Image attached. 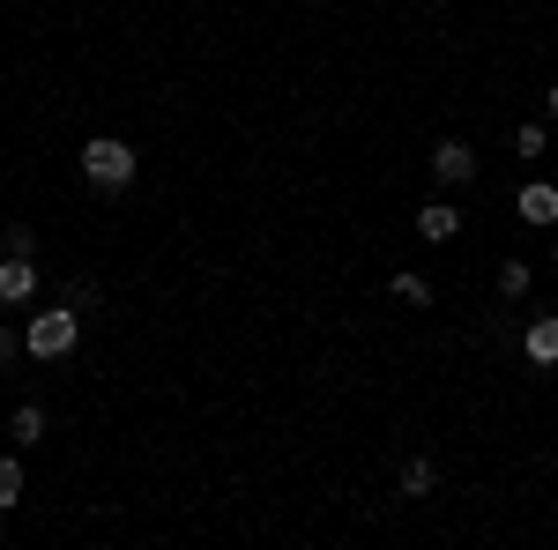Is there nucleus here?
Listing matches in <instances>:
<instances>
[{"label": "nucleus", "instance_id": "1a4fd4ad", "mask_svg": "<svg viewBox=\"0 0 558 550\" xmlns=\"http://www.w3.org/2000/svg\"><path fill=\"white\" fill-rule=\"evenodd\" d=\"M544 149H551V127H544V120H529V127H514V157H521V164H536Z\"/></svg>", "mask_w": 558, "mask_h": 550}, {"label": "nucleus", "instance_id": "9d476101", "mask_svg": "<svg viewBox=\"0 0 558 550\" xmlns=\"http://www.w3.org/2000/svg\"><path fill=\"white\" fill-rule=\"evenodd\" d=\"M402 491H410V499L439 491V462H425V454H417V462H402Z\"/></svg>", "mask_w": 558, "mask_h": 550}, {"label": "nucleus", "instance_id": "9b49d317", "mask_svg": "<svg viewBox=\"0 0 558 550\" xmlns=\"http://www.w3.org/2000/svg\"><path fill=\"white\" fill-rule=\"evenodd\" d=\"M529 283H536V276H529V260H499V297H529Z\"/></svg>", "mask_w": 558, "mask_h": 550}, {"label": "nucleus", "instance_id": "f3484780", "mask_svg": "<svg viewBox=\"0 0 558 550\" xmlns=\"http://www.w3.org/2000/svg\"><path fill=\"white\" fill-rule=\"evenodd\" d=\"M551 260H558V254H551Z\"/></svg>", "mask_w": 558, "mask_h": 550}, {"label": "nucleus", "instance_id": "6e6552de", "mask_svg": "<svg viewBox=\"0 0 558 550\" xmlns=\"http://www.w3.org/2000/svg\"><path fill=\"white\" fill-rule=\"evenodd\" d=\"M8 439H15V447H38V439H45V410H38V402H23V410L8 417Z\"/></svg>", "mask_w": 558, "mask_h": 550}, {"label": "nucleus", "instance_id": "0eeeda50", "mask_svg": "<svg viewBox=\"0 0 558 550\" xmlns=\"http://www.w3.org/2000/svg\"><path fill=\"white\" fill-rule=\"evenodd\" d=\"M521 350H529V365H544V372H551V365H558V313H551V320H529Z\"/></svg>", "mask_w": 558, "mask_h": 550}, {"label": "nucleus", "instance_id": "f257e3e1", "mask_svg": "<svg viewBox=\"0 0 558 550\" xmlns=\"http://www.w3.org/2000/svg\"><path fill=\"white\" fill-rule=\"evenodd\" d=\"M75 342H83V313H75L68 297H60V305H45V313H31V320H23V350H31L38 365H60V357H68Z\"/></svg>", "mask_w": 558, "mask_h": 550}, {"label": "nucleus", "instance_id": "39448f33", "mask_svg": "<svg viewBox=\"0 0 558 550\" xmlns=\"http://www.w3.org/2000/svg\"><path fill=\"white\" fill-rule=\"evenodd\" d=\"M514 209H521V223H536V231H551V223H558V186H551V179H529V186H521V201H514Z\"/></svg>", "mask_w": 558, "mask_h": 550}, {"label": "nucleus", "instance_id": "f8f14e48", "mask_svg": "<svg viewBox=\"0 0 558 550\" xmlns=\"http://www.w3.org/2000/svg\"><path fill=\"white\" fill-rule=\"evenodd\" d=\"M0 506H23V454H0Z\"/></svg>", "mask_w": 558, "mask_h": 550}, {"label": "nucleus", "instance_id": "423d86ee", "mask_svg": "<svg viewBox=\"0 0 558 550\" xmlns=\"http://www.w3.org/2000/svg\"><path fill=\"white\" fill-rule=\"evenodd\" d=\"M417 239H432V246L462 239V209H454V201H425V209H417Z\"/></svg>", "mask_w": 558, "mask_h": 550}, {"label": "nucleus", "instance_id": "dca6fc26", "mask_svg": "<svg viewBox=\"0 0 558 550\" xmlns=\"http://www.w3.org/2000/svg\"><path fill=\"white\" fill-rule=\"evenodd\" d=\"M544 112H551V120H558V83H551V97H544Z\"/></svg>", "mask_w": 558, "mask_h": 550}, {"label": "nucleus", "instance_id": "7ed1b4c3", "mask_svg": "<svg viewBox=\"0 0 558 550\" xmlns=\"http://www.w3.org/2000/svg\"><path fill=\"white\" fill-rule=\"evenodd\" d=\"M432 179H439V186H470L476 179V149L470 142H432Z\"/></svg>", "mask_w": 558, "mask_h": 550}, {"label": "nucleus", "instance_id": "2eb2a0df", "mask_svg": "<svg viewBox=\"0 0 558 550\" xmlns=\"http://www.w3.org/2000/svg\"><path fill=\"white\" fill-rule=\"evenodd\" d=\"M15 350H23V335H15V328H0V365H8Z\"/></svg>", "mask_w": 558, "mask_h": 550}, {"label": "nucleus", "instance_id": "ddd939ff", "mask_svg": "<svg viewBox=\"0 0 558 550\" xmlns=\"http://www.w3.org/2000/svg\"><path fill=\"white\" fill-rule=\"evenodd\" d=\"M387 291L402 297V305H417V313H425V305H432V283H425V276H410V268H402V276H395Z\"/></svg>", "mask_w": 558, "mask_h": 550}, {"label": "nucleus", "instance_id": "20e7f679", "mask_svg": "<svg viewBox=\"0 0 558 550\" xmlns=\"http://www.w3.org/2000/svg\"><path fill=\"white\" fill-rule=\"evenodd\" d=\"M31 297H38V260L8 254L0 260V305H31Z\"/></svg>", "mask_w": 558, "mask_h": 550}, {"label": "nucleus", "instance_id": "4468645a", "mask_svg": "<svg viewBox=\"0 0 558 550\" xmlns=\"http://www.w3.org/2000/svg\"><path fill=\"white\" fill-rule=\"evenodd\" d=\"M68 305H75V313H97V283H83V276H75V283H68Z\"/></svg>", "mask_w": 558, "mask_h": 550}, {"label": "nucleus", "instance_id": "f03ea898", "mask_svg": "<svg viewBox=\"0 0 558 550\" xmlns=\"http://www.w3.org/2000/svg\"><path fill=\"white\" fill-rule=\"evenodd\" d=\"M134 171H142L134 142H120V134H97V142H83V179L97 186V194H128Z\"/></svg>", "mask_w": 558, "mask_h": 550}]
</instances>
